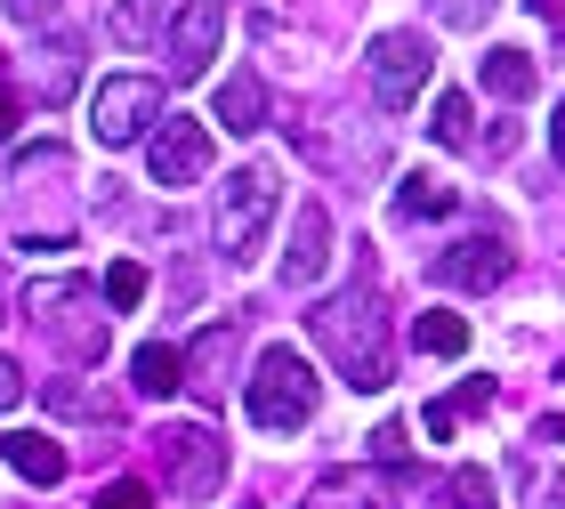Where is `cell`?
<instances>
[{
	"mask_svg": "<svg viewBox=\"0 0 565 509\" xmlns=\"http://www.w3.org/2000/svg\"><path fill=\"white\" fill-rule=\"evenodd\" d=\"M106 33H114V49H153L170 33V0H114Z\"/></svg>",
	"mask_w": 565,
	"mask_h": 509,
	"instance_id": "obj_19",
	"label": "cell"
},
{
	"mask_svg": "<svg viewBox=\"0 0 565 509\" xmlns=\"http://www.w3.org/2000/svg\"><path fill=\"white\" fill-rule=\"evenodd\" d=\"M275 202H282V178L267 162H243L235 178L218 187V211H211V235H218V259L226 267H250L259 259V243H267V219H275Z\"/></svg>",
	"mask_w": 565,
	"mask_h": 509,
	"instance_id": "obj_3",
	"label": "cell"
},
{
	"mask_svg": "<svg viewBox=\"0 0 565 509\" xmlns=\"http://www.w3.org/2000/svg\"><path fill=\"white\" fill-rule=\"evenodd\" d=\"M130 389H138V396H178V389H186V348L146 340V348L130 356Z\"/></svg>",
	"mask_w": 565,
	"mask_h": 509,
	"instance_id": "obj_18",
	"label": "cell"
},
{
	"mask_svg": "<svg viewBox=\"0 0 565 509\" xmlns=\"http://www.w3.org/2000/svg\"><path fill=\"white\" fill-rule=\"evenodd\" d=\"M73 82H82V41H73V33H49L41 57H33V97H41V106H65Z\"/></svg>",
	"mask_w": 565,
	"mask_h": 509,
	"instance_id": "obj_15",
	"label": "cell"
},
{
	"mask_svg": "<svg viewBox=\"0 0 565 509\" xmlns=\"http://www.w3.org/2000/svg\"><path fill=\"white\" fill-rule=\"evenodd\" d=\"M484 404H493V380H460V389H452L445 404H428V413H420V428H428L436 445H445V437H452V428L469 421V413H484Z\"/></svg>",
	"mask_w": 565,
	"mask_h": 509,
	"instance_id": "obj_22",
	"label": "cell"
},
{
	"mask_svg": "<svg viewBox=\"0 0 565 509\" xmlns=\"http://www.w3.org/2000/svg\"><path fill=\"white\" fill-rule=\"evenodd\" d=\"M235 348H243V324H211V332H194V348H186V389H194L202 404H218V396H226Z\"/></svg>",
	"mask_w": 565,
	"mask_h": 509,
	"instance_id": "obj_11",
	"label": "cell"
},
{
	"mask_svg": "<svg viewBox=\"0 0 565 509\" xmlns=\"http://www.w3.org/2000/svg\"><path fill=\"white\" fill-rule=\"evenodd\" d=\"M428 275L445 291H501L509 275H518V251H509V235H460L428 259Z\"/></svg>",
	"mask_w": 565,
	"mask_h": 509,
	"instance_id": "obj_8",
	"label": "cell"
},
{
	"mask_svg": "<svg viewBox=\"0 0 565 509\" xmlns=\"http://www.w3.org/2000/svg\"><path fill=\"white\" fill-rule=\"evenodd\" d=\"M0 462H9L24 486H65V445L41 437V428H9V437H0Z\"/></svg>",
	"mask_w": 565,
	"mask_h": 509,
	"instance_id": "obj_14",
	"label": "cell"
},
{
	"mask_svg": "<svg viewBox=\"0 0 565 509\" xmlns=\"http://www.w3.org/2000/svg\"><path fill=\"white\" fill-rule=\"evenodd\" d=\"M428 138H436V146H477L469 89H436V106H428Z\"/></svg>",
	"mask_w": 565,
	"mask_h": 509,
	"instance_id": "obj_23",
	"label": "cell"
},
{
	"mask_svg": "<svg viewBox=\"0 0 565 509\" xmlns=\"http://www.w3.org/2000/svg\"><path fill=\"white\" fill-rule=\"evenodd\" d=\"M24 404V372H17V356H0V413H17Z\"/></svg>",
	"mask_w": 565,
	"mask_h": 509,
	"instance_id": "obj_30",
	"label": "cell"
},
{
	"mask_svg": "<svg viewBox=\"0 0 565 509\" xmlns=\"http://www.w3.org/2000/svg\"><path fill=\"white\" fill-rule=\"evenodd\" d=\"M299 509H380V477L372 469H323Z\"/></svg>",
	"mask_w": 565,
	"mask_h": 509,
	"instance_id": "obj_20",
	"label": "cell"
},
{
	"mask_svg": "<svg viewBox=\"0 0 565 509\" xmlns=\"http://www.w3.org/2000/svg\"><path fill=\"white\" fill-rule=\"evenodd\" d=\"M557 380H565V364H557Z\"/></svg>",
	"mask_w": 565,
	"mask_h": 509,
	"instance_id": "obj_36",
	"label": "cell"
},
{
	"mask_svg": "<svg viewBox=\"0 0 565 509\" xmlns=\"http://www.w3.org/2000/svg\"><path fill=\"white\" fill-rule=\"evenodd\" d=\"M550 509H565V477H550Z\"/></svg>",
	"mask_w": 565,
	"mask_h": 509,
	"instance_id": "obj_35",
	"label": "cell"
},
{
	"mask_svg": "<svg viewBox=\"0 0 565 509\" xmlns=\"http://www.w3.org/2000/svg\"><path fill=\"white\" fill-rule=\"evenodd\" d=\"M477 89L501 97V106H525V97H542V65H533L525 49H484L477 57Z\"/></svg>",
	"mask_w": 565,
	"mask_h": 509,
	"instance_id": "obj_13",
	"label": "cell"
},
{
	"mask_svg": "<svg viewBox=\"0 0 565 509\" xmlns=\"http://www.w3.org/2000/svg\"><path fill=\"white\" fill-rule=\"evenodd\" d=\"M307 332H316V348L331 356V372L348 380V389H364L380 396L396 380V356H388V308H380V291H372V275L364 284H348V291H331L307 308Z\"/></svg>",
	"mask_w": 565,
	"mask_h": 509,
	"instance_id": "obj_1",
	"label": "cell"
},
{
	"mask_svg": "<svg viewBox=\"0 0 565 509\" xmlns=\"http://www.w3.org/2000/svg\"><path fill=\"white\" fill-rule=\"evenodd\" d=\"M218 41H226V0H186L170 17V73L178 82H202L218 65Z\"/></svg>",
	"mask_w": 565,
	"mask_h": 509,
	"instance_id": "obj_10",
	"label": "cell"
},
{
	"mask_svg": "<svg viewBox=\"0 0 565 509\" xmlns=\"http://www.w3.org/2000/svg\"><path fill=\"white\" fill-rule=\"evenodd\" d=\"M153 453H162V486H170L178 501H211V494L226 486V437H218L211 421L162 428V437H153Z\"/></svg>",
	"mask_w": 565,
	"mask_h": 509,
	"instance_id": "obj_6",
	"label": "cell"
},
{
	"mask_svg": "<svg viewBox=\"0 0 565 509\" xmlns=\"http://www.w3.org/2000/svg\"><path fill=\"white\" fill-rule=\"evenodd\" d=\"M146 170H153V187H194V178L211 170V121L170 114L162 130L146 138Z\"/></svg>",
	"mask_w": 565,
	"mask_h": 509,
	"instance_id": "obj_9",
	"label": "cell"
},
{
	"mask_svg": "<svg viewBox=\"0 0 565 509\" xmlns=\"http://www.w3.org/2000/svg\"><path fill=\"white\" fill-rule=\"evenodd\" d=\"M211 114H218V130H235V138L267 130V82H259V73H226Z\"/></svg>",
	"mask_w": 565,
	"mask_h": 509,
	"instance_id": "obj_16",
	"label": "cell"
},
{
	"mask_svg": "<svg viewBox=\"0 0 565 509\" xmlns=\"http://www.w3.org/2000/svg\"><path fill=\"white\" fill-rule=\"evenodd\" d=\"M97 291H106V308H114V316H130L138 299H146V267H138V259H114V267H106V284H97Z\"/></svg>",
	"mask_w": 565,
	"mask_h": 509,
	"instance_id": "obj_25",
	"label": "cell"
},
{
	"mask_svg": "<svg viewBox=\"0 0 565 509\" xmlns=\"http://www.w3.org/2000/svg\"><path fill=\"white\" fill-rule=\"evenodd\" d=\"M97 299L106 291H97L89 275H49V284L24 291V316L65 348V364H97V356H106V316H97Z\"/></svg>",
	"mask_w": 565,
	"mask_h": 509,
	"instance_id": "obj_2",
	"label": "cell"
},
{
	"mask_svg": "<svg viewBox=\"0 0 565 509\" xmlns=\"http://www.w3.org/2000/svg\"><path fill=\"white\" fill-rule=\"evenodd\" d=\"M436 24H452V33H477L484 17H493V0H428Z\"/></svg>",
	"mask_w": 565,
	"mask_h": 509,
	"instance_id": "obj_27",
	"label": "cell"
},
{
	"mask_svg": "<svg viewBox=\"0 0 565 509\" xmlns=\"http://www.w3.org/2000/svg\"><path fill=\"white\" fill-rule=\"evenodd\" d=\"M323 267H331V211H323V202H299L291 251H282V284H316Z\"/></svg>",
	"mask_w": 565,
	"mask_h": 509,
	"instance_id": "obj_12",
	"label": "cell"
},
{
	"mask_svg": "<svg viewBox=\"0 0 565 509\" xmlns=\"http://www.w3.org/2000/svg\"><path fill=\"white\" fill-rule=\"evenodd\" d=\"M533 437H542V445H565V413H550L542 428H533Z\"/></svg>",
	"mask_w": 565,
	"mask_h": 509,
	"instance_id": "obj_33",
	"label": "cell"
},
{
	"mask_svg": "<svg viewBox=\"0 0 565 509\" xmlns=\"http://www.w3.org/2000/svg\"><path fill=\"white\" fill-rule=\"evenodd\" d=\"M550 146H557V162H565V114H557V121H550Z\"/></svg>",
	"mask_w": 565,
	"mask_h": 509,
	"instance_id": "obj_34",
	"label": "cell"
},
{
	"mask_svg": "<svg viewBox=\"0 0 565 509\" xmlns=\"http://www.w3.org/2000/svg\"><path fill=\"white\" fill-rule=\"evenodd\" d=\"M452 211H460V187H445L436 170L396 178V219H452Z\"/></svg>",
	"mask_w": 565,
	"mask_h": 509,
	"instance_id": "obj_21",
	"label": "cell"
},
{
	"mask_svg": "<svg viewBox=\"0 0 565 509\" xmlns=\"http://www.w3.org/2000/svg\"><path fill=\"white\" fill-rule=\"evenodd\" d=\"M89 509H153V486H138V477H114V486L97 494Z\"/></svg>",
	"mask_w": 565,
	"mask_h": 509,
	"instance_id": "obj_29",
	"label": "cell"
},
{
	"mask_svg": "<svg viewBox=\"0 0 565 509\" xmlns=\"http://www.w3.org/2000/svg\"><path fill=\"white\" fill-rule=\"evenodd\" d=\"M372 453H380V462H388L396 477H413V437H404L396 421H388V428H380V437H372Z\"/></svg>",
	"mask_w": 565,
	"mask_h": 509,
	"instance_id": "obj_28",
	"label": "cell"
},
{
	"mask_svg": "<svg viewBox=\"0 0 565 509\" xmlns=\"http://www.w3.org/2000/svg\"><path fill=\"white\" fill-rule=\"evenodd\" d=\"M445 501H452V509H493V477H484V469H452Z\"/></svg>",
	"mask_w": 565,
	"mask_h": 509,
	"instance_id": "obj_26",
	"label": "cell"
},
{
	"mask_svg": "<svg viewBox=\"0 0 565 509\" xmlns=\"http://www.w3.org/2000/svg\"><path fill=\"white\" fill-rule=\"evenodd\" d=\"M162 121H170V106H162V82H153V73H114V82H97V97H89V138L106 146V155L146 146Z\"/></svg>",
	"mask_w": 565,
	"mask_h": 509,
	"instance_id": "obj_5",
	"label": "cell"
},
{
	"mask_svg": "<svg viewBox=\"0 0 565 509\" xmlns=\"http://www.w3.org/2000/svg\"><path fill=\"white\" fill-rule=\"evenodd\" d=\"M428 73H436V49L420 41V33H372V49H364V82H372V97L388 114H404L413 97L428 89Z\"/></svg>",
	"mask_w": 565,
	"mask_h": 509,
	"instance_id": "obj_7",
	"label": "cell"
},
{
	"mask_svg": "<svg viewBox=\"0 0 565 509\" xmlns=\"http://www.w3.org/2000/svg\"><path fill=\"white\" fill-rule=\"evenodd\" d=\"M243 413L267 428V437H291V428L316 421V364L299 348H267L259 372L243 380Z\"/></svg>",
	"mask_w": 565,
	"mask_h": 509,
	"instance_id": "obj_4",
	"label": "cell"
},
{
	"mask_svg": "<svg viewBox=\"0 0 565 509\" xmlns=\"http://www.w3.org/2000/svg\"><path fill=\"white\" fill-rule=\"evenodd\" d=\"M41 404H49V413H65V421H97V428L121 421V396L114 389H89V380H49Z\"/></svg>",
	"mask_w": 565,
	"mask_h": 509,
	"instance_id": "obj_17",
	"label": "cell"
},
{
	"mask_svg": "<svg viewBox=\"0 0 565 509\" xmlns=\"http://www.w3.org/2000/svg\"><path fill=\"white\" fill-rule=\"evenodd\" d=\"M17 121H24V97H17L9 82H0V146H9V138H17Z\"/></svg>",
	"mask_w": 565,
	"mask_h": 509,
	"instance_id": "obj_31",
	"label": "cell"
},
{
	"mask_svg": "<svg viewBox=\"0 0 565 509\" xmlns=\"http://www.w3.org/2000/svg\"><path fill=\"white\" fill-rule=\"evenodd\" d=\"M0 9H9V24H41L49 9H57V0H0Z\"/></svg>",
	"mask_w": 565,
	"mask_h": 509,
	"instance_id": "obj_32",
	"label": "cell"
},
{
	"mask_svg": "<svg viewBox=\"0 0 565 509\" xmlns=\"http://www.w3.org/2000/svg\"><path fill=\"white\" fill-rule=\"evenodd\" d=\"M413 348H420V356H469V316L428 308V316L413 324Z\"/></svg>",
	"mask_w": 565,
	"mask_h": 509,
	"instance_id": "obj_24",
	"label": "cell"
}]
</instances>
